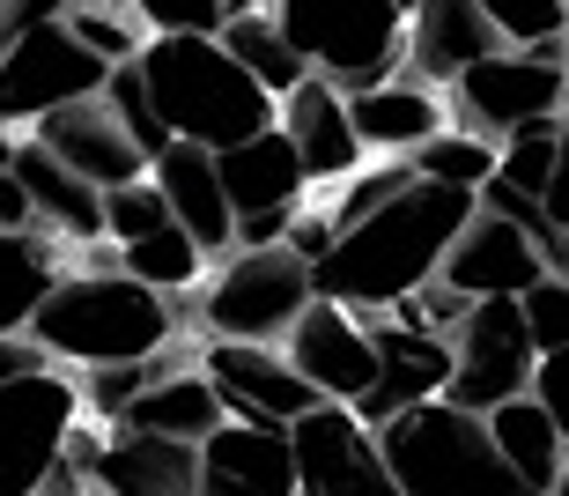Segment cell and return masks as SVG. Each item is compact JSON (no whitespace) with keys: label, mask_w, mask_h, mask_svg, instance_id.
Instances as JSON below:
<instances>
[{"label":"cell","mask_w":569,"mask_h":496,"mask_svg":"<svg viewBox=\"0 0 569 496\" xmlns=\"http://www.w3.org/2000/svg\"><path fill=\"white\" fill-rule=\"evenodd\" d=\"M481 200L443 194V186H415L407 200H392L385 216H370L362 230L333 245V259L318 267V297L362 319L400 311L407 297H422L429 281H443V259L459 252V238L473 230Z\"/></svg>","instance_id":"cell-1"},{"label":"cell","mask_w":569,"mask_h":496,"mask_svg":"<svg viewBox=\"0 0 569 496\" xmlns=\"http://www.w3.org/2000/svg\"><path fill=\"white\" fill-rule=\"evenodd\" d=\"M141 75H148V97L163 111L170 141H186V149L230 156L281 127V105L230 60L222 38H156Z\"/></svg>","instance_id":"cell-2"},{"label":"cell","mask_w":569,"mask_h":496,"mask_svg":"<svg viewBox=\"0 0 569 496\" xmlns=\"http://www.w3.org/2000/svg\"><path fill=\"white\" fill-rule=\"evenodd\" d=\"M170 334H178L170 297L141 289L133 275H67L52 289V304L38 311V326H30V341L52 364H74V370L156 364Z\"/></svg>","instance_id":"cell-3"},{"label":"cell","mask_w":569,"mask_h":496,"mask_svg":"<svg viewBox=\"0 0 569 496\" xmlns=\"http://www.w3.org/2000/svg\"><path fill=\"white\" fill-rule=\"evenodd\" d=\"M385 459H392V482L400 496H532L518 482V467L503 459L488 415H466L451 400H429V408H407L400 423L378 430Z\"/></svg>","instance_id":"cell-4"},{"label":"cell","mask_w":569,"mask_h":496,"mask_svg":"<svg viewBox=\"0 0 569 496\" xmlns=\"http://www.w3.org/2000/svg\"><path fill=\"white\" fill-rule=\"evenodd\" d=\"M274 16L303 67L340 97H370L407 75V8L392 0H289Z\"/></svg>","instance_id":"cell-5"},{"label":"cell","mask_w":569,"mask_h":496,"mask_svg":"<svg viewBox=\"0 0 569 496\" xmlns=\"http://www.w3.org/2000/svg\"><path fill=\"white\" fill-rule=\"evenodd\" d=\"M311 304H318V267L296 259L289 245H274V252H237L214 267L200 289V326H208V341L274 348L311 319Z\"/></svg>","instance_id":"cell-6"},{"label":"cell","mask_w":569,"mask_h":496,"mask_svg":"<svg viewBox=\"0 0 569 496\" xmlns=\"http://www.w3.org/2000/svg\"><path fill=\"white\" fill-rule=\"evenodd\" d=\"M82 386L60 370H38L22 386H0V496H44L67 475L74 430H82Z\"/></svg>","instance_id":"cell-7"},{"label":"cell","mask_w":569,"mask_h":496,"mask_svg":"<svg viewBox=\"0 0 569 496\" xmlns=\"http://www.w3.org/2000/svg\"><path fill=\"white\" fill-rule=\"evenodd\" d=\"M104 89H111V67L52 16V22H38L16 52H0V127L38 133L52 111L89 105V97H104Z\"/></svg>","instance_id":"cell-8"},{"label":"cell","mask_w":569,"mask_h":496,"mask_svg":"<svg viewBox=\"0 0 569 496\" xmlns=\"http://www.w3.org/2000/svg\"><path fill=\"white\" fill-rule=\"evenodd\" d=\"M569 111V75L562 60H532V52H496L451 89V127L503 149L540 119H562Z\"/></svg>","instance_id":"cell-9"},{"label":"cell","mask_w":569,"mask_h":496,"mask_svg":"<svg viewBox=\"0 0 569 496\" xmlns=\"http://www.w3.org/2000/svg\"><path fill=\"white\" fill-rule=\"evenodd\" d=\"M459 378H451V408L496 415L503 400H526L540 378V348H532L526 304H473V319L459 326Z\"/></svg>","instance_id":"cell-10"},{"label":"cell","mask_w":569,"mask_h":496,"mask_svg":"<svg viewBox=\"0 0 569 496\" xmlns=\"http://www.w3.org/2000/svg\"><path fill=\"white\" fill-rule=\"evenodd\" d=\"M67 467L97 496H200V453L141 430H89L82 423Z\"/></svg>","instance_id":"cell-11"},{"label":"cell","mask_w":569,"mask_h":496,"mask_svg":"<svg viewBox=\"0 0 569 496\" xmlns=\"http://www.w3.org/2000/svg\"><path fill=\"white\" fill-rule=\"evenodd\" d=\"M289 445H296L303 496H400L378 430H370L356 408H318V415H303V423L289 430Z\"/></svg>","instance_id":"cell-12"},{"label":"cell","mask_w":569,"mask_h":496,"mask_svg":"<svg viewBox=\"0 0 569 496\" xmlns=\"http://www.w3.org/2000/svg\"><path fill=\"white\" fill-rule=\"evenodd\" d=\"M200 370L214 378V393H222L230 423H252V430H296L303 415L326 408V400L303 386V370H296L281 348L208 341V348H200Z\"/></svg>","instance_id":"cell-13"},{"label":"cell","mask_w":569,"mask_h":496,"mask_svg":"<svg viewBox=\"0 0 569 496\" xmlns=\"http://www.w3.org/2000/svg\"><path fill=\"white\" fill-rule=\"evenodd\" d=\"M289 364L303 370V386L326 408H362L378 393V334L362 311H340V304L318 297L311 319L289 334Z\"/></svg>","instance_id":"cell-14"},{"label":"cell","mask_w":569,"mask_h":496,"mask_svg":"<svg viewBox=\"0 0 569 496\" xmlns=\"http://www.w3.org/2000/svg\"><path fill=\"white\" fill-rule=\"evenodd\" d=\"M44 156H60L67 171L82 178V186H97V194H127V186H141L156 163L141 156V141L127 133V119L111 111V97H89V105H67L52 111L38 133H30Z\"/></svg>","instance_id":"cell-15"},{"label":"cell","mask_w":569,"mask_h":496,"mask_svg":"<svg viewBox=\"0 0 569 496\" xmlns=\"http://www.w3.org/2000/svg\"><path fill=\"white\" fill-rule=\"evenodd\" d=\"M496 52H503V38H496L481 0H415L407 8V82L451 97Z\"/></svg>","instance_id":"cell-16"},{"label":"cell","mask_w":569,"mask_h":496,"mask_svg":"<svg viewBox=\"0 0 569 496\" xmlns=\"http://www.w3.org/2000/svg\"><path fill=\"white\" fill-rule=\"evenodd\" d=\"M548 275H555V259L540 252V238H526V230H510L496 216H473L459 252L443 259V289H459L466 304H526Z\"/></svg>","instance_id":"cell-17"},{"label":"cell","mask_w":569,"mask_h":496,"mask_svg":"<svg viewBox=\"0 0 569 496\" xmlns=\"http://www.w3.org/2000/svg\"><path fill=\"white\" fill-rule=\"evenodd\" d=\"M370 334H378V393L356 408L370 430H385V423H400L407 408H429V400L451 393V378H459V348L451 341L415 334V326H400V319H370Z\"/></svg>","instance_id":"cell-18"},{"label":"cell","mask_w":569,"mask_h":496,"mask_svg":"<svg viewBox=\"0 0 569 496\" xmlns=\"http://www.w3.org/2000/svg\"><path fill=\"white\" fill-rule=\"evenodd\" d=\"M281 133L296 141V156H303V171H311V186H348V178L370 171V149H362L356 133V111H348V97H340L333 82H303L281 105Z\"/></svg>","instance_id":"cell-19"},{"label":"cell","mask_w":569,"mask_h":496,"mask_svg":"<svg viewBox=\"0 0 569 496\" xmlns=\"http://www.w3.org/2000/svg\"><path fill=\"white\" fill-rule=\"evenodd\" d=\"M200 496H303L289 430L230 423L200 445Z\"/></svg>","instance_id":"cell-20"},{"label":"cell","mask_w":569,"mask_h":496,"mask_svg":"<svg viewBox=\"0 0 569 496\" xmlns=\"http://www.w3.org/2000/svg\"><path fill=\"white\" fill-rule=\"evenodd\" d=\"M156 186H163L170 216H178V230L186 238H200V252L208 259H237V208H230V186H222V163H214L208 149H178L156 156Z\"/></svg>","instance_id":"cell-21"},{"label":"cell","mask_w":569,"mask_h":496,"mask_svg":"<svg viewBox=\"0 0 569 496\" xmlns=\"http://www.w3.org/2000/svg\"><path fill=\"white\" fill-rule=\"evenodd\" d=\"M348 111H356L362 149L385 156V163H415L437 133H451V97L407 82V75L385 82V89H370V97H348Z\"/></svg>","instance_id":"cell-22"},{"label":"cell","mask_w":569,"mask_h":496,"mask_svg":"<svg viewBox=\"0 0 569 496\" xmlns=\"http://www.w3.org/2000/svg\"><path fill=\"white\" fill-rule=\"evenodd\" d=\"M222 163V186H230V208L237 222H259V216H303V194H311V171H303V156H296L289 133H259L244 149L214 156Z\"/></svg>","instance_id":"cell-23"},{"label":"cell","mask_w":569,"mask_h":496,"mask_svg":"<svg viewBox=\"0 0 569 496\" xmlns=\"http://www.w3.org/2000/svg\"><path fill=\"white\" fill-rule=\"evenodd\" d=\"M111 430H141V437H170V445H208L214 430H230V408H222V393H214L208 370H170L163 386H148L133 400L127 423H111Z\"/></svg>","instance_id":"cell-24"},{"label":"cell","mask_w":569,"mask_h":496,"mask_svg":"<svg viewBox=\"0 0 569 496\" xmlns=\"http://www.w3.org/2000/svg\"><path fill=\"white\" fill-rule=\"evenodd\" d=\"M16 178L30 186L44 230H60V238H74V245H104L111 238L104 230V194L82 186V178L67 171L60 156H44L38 141H16Z\"/></svg>","instance_id":"cell-25"},{"label":"cell","mask_w":569,"mask_h":496,"mask_svg":"<svg viewBox=\"0 0 569 496\" xmlns=\"http://www.w3.org/2000/svg\"><path fill=\"white\" fill-rule=\"evenodd\" d=\"M60 281L52 230H0V334H30Z\"/></svg>","instance_id":"cell-26"},{"label":"cell","mask_w":569,"mask_h":496,"mask_svg":"<svg viewBox=\"0 0 569 496\" xmlns=\"http://www.w3.org/2000/svg\"><path fill=\"white\" fill-rule=\"evenodd\" d=\"M488 430H496V445H503V459L518 467V482H526L532 496H555L569 475V437L555 430V415L540 408V400H503V408L488 415Z\"/></svg>","instance_id":"cell-27"},{"label":"cell","mask_w":569,"mask_h":496,"mask_svg":"<svg viewBox=\"0 0 569 496\" xmlns=\"http://www.w3.org/2000/svg\"><path fill=\"white\" fill-rule=\"evenodd\" d=\"M222 44H230V60L252 75L274 105H289L296 89L311 82V67H303V52H296L289 38H281V16L274 8H237L230 30H222Z\"/></svg>","instance_id":"cell-28"},{"label":"cell","mask_w":569,"mask_h":496,"mask_svg":"<svg viewBox=\"0 0 569 496\" xmlns=\"http://www.w3.org/2000/svg\"><path fill=\"white\" fill-rule=\"evenodd\" d=\"M60 22L111 67V75H119V67H141L148 44H156V30H148V16H141V0H67Z\"/></svg>","instance_id":"cell-29"},{"label":"cell","mask_w":569,"mask_h":496,"mask_svg":"<svg viewBox=\"0 0 569 496\" xmlns=\"http://www.w3.org/2000/svg\"><path fill=\"white\" fill-rule=\"evenodd\" d=\"M119 275H133L141 289H156V297H178V289H200L208 252H200V238H186V230L170 222V230H156L148 245H127V252H119Z\"/></svg>","instance_id":"cell-30"},{"label":"cell","mask_w":569,"mask_h":496,"mask_svg":"<svg viewBox=\"0 0 569 496\" xmlns=\"http://www.w3.org/2000/svg\"><path fill=\"white\" fill-rule=\"evenodd\" d=\"M415 171H422V186H443V194H473L481 200L488 186H496V171H503V149H488V141H473V133H437L422 156H415Z\"/></svg>","instance_id":"cell-31"},{"label":"cell","mask_w":569,"mask_h":496,"mask_svg":"<svg viewBox=\"0 0 569 496\" xmlns=\"http://www.w3.org/2000/svg\"><path fill=\"white\" fill-rule=\"evenodd\" d=\"M503 52H532V60H562L569 38V8L562 0H481Z\"/></svg>","instance_id":"cell-32"},{"label":"cell","mask_w":569,"mask_h":496,"mask_svg":"<svg viewBox=\"0 0 569 496\" xmlns=\"http://www.w3.org/2000/svg\"><path fill=\"white\" fill-rule=\"evenodd\" d=\"M415 186H422V171H415V163H370L362 178H348V186H340V200L326 208V216H333V230L348 238V230H362L370 216H385L392 200H407Z\"/></svg>","instance_id":"cell-33"},{"label":"cell","mask_w":569,"mask_h":496,"mask_svg":"<svg viewBox=\"0 0 569 496\" xmlns=\"http://www.w3.org/2000/svg\"><path fill=\"white\" fill-rule=\"evenodd\" d=\"M555 156H562V119H540V127H526L518 141H503V186H518V194L548 200L555 194Z\"/></svg>","instance_id":"cell-34"},{"label":"cell","mask_w":569,"mask_h":496,"mask_svg":"<svg viewBox=\"0 0 569 496\" xmlns=\"http://www.w3.org/2000/svg\"><path fill=\"white\" fill-rule=\"evenodd\" d=\"M104 97H111V111L127 119V133L141 141V156H148V163L178 149V141H170V127H163V111H156V97H148V75H141V67H119Z\"/></svg>","instance_id":"cell-35"},{"label":"cell","mask_w":569,"mask_h":496,"mask_svg":"<svg viewBox=\"0 0 569 496\" xmlns=\"http://www.w3.org/2000/svg\"><path fill=\"white\" fill-rule=\"evenodd\" d=\"M170 364L156 356V364H127V370H82V408L89 415H104V423H127L133 400H141L148 386H163Z\"/></svg>","instance_id":"cell-36"},{"label":"cell","mask_w":569,"mask_h":496,"mask_svg":"<svg viewBox=\"0 0 569 496\" xmlns=\"http://www.w3.org/2000/svg\"><path fill=\"white\" fill-rule=\"evenodd\" d=\"M170 200H163V186L156 178H141V186H127V194H111L104 200V230H111V245L127 252V245H148L156 230H170Z\"/></svg>","instance_id":"cell-37"},{"label":"cell","mask_w":569,"mask_h":496,"mask_svg":"<svg viewBox=\"0 0 569 496\" xmlns=\"http://www.w3.org/2000/svg\"><path fill=\"white\" fill-rule=\"evenodd\" d=\"M526 326H532V348L540 356H562L569 348V275H548L526 297Z\"/></svg>","instance_id":"cell-38"},{"label":"cell","mask_w":569,"mask_h":496,"mask_svg":"<svg viewBox=\"0 0 569 496\" xmlns=\"http://www.w3.org/2000/svg\"><path fill=\"white\" fill-rule=\"evenodd\" d=\"M532 400L555 415V430L569 437V348L562 356H540V378H532Z\"/></svg>","instance_id":"cell-39"},{"label":"cell","mask_w":569,"mask_h":496,"mask_svg":"<svg viewBox=\"0 0 569 496\" xmlns=\"http://www.w3.org/2000/svg\"><path fill=\"white\" fill-rule=\"evenodd\" d=\"M38 370H52V356H44L30 334H0V386H22V378H38Z\"/></svg>","instance_id":"cell-40"},{"label":"cell","mask_w":569,"mask_h":496,"mask_svg":"<svg viewBox=\"0 0 569 496\" xmlns=\"http://www.w3.org/2000/svg\"><path fill=\"white\" fill-rule=\"evenodd\" d=\"M0 230H44L38 200H30V186H22L16 171H0Z\"/></svg>","instance_id":"cell-41"},{"label":"cell","mask_w":569,"mask_h":496,"mask_svg":"<svg viewBox=\"0 0 569 496\" xmlns=\"http://www.w3.org/2000/svg\"><path fill=\"white\" fill-rule=\"evenodd\" d=\"M555 230H569V111H562V156H555V194H548Z\"/></svg>","instance_id":"cell-42"},{"label":"cell","mask_w":569,"mask_h":496,"mask_svg":"<svg viewBox=\"0 0 569 496\" xmlns=\"http://www.w3.org/2000/svg\"><path fill=\"white\" fill-rule=\"evenodd\" d=\"M44 496H97V489H89V482H74V475H60V482H52Z\"/></svg>","instance_id":"cell-43"},{"label":"cell","mask_w":569,"mask_h":496,"mask_svg":"<svg viewBox=\"0 0 569 496\" xmlns=\"http://www.w3.org/2000/svg\"><path fill=\"white\" fill-rule=\"evenodd\" d=\"M0 171H16V141H8V127H0Z\"/></svg>","instance_id":"cell-44"},{"label":"cell","mask_w":569,"mask_h":496,"mask_svg":"<svg viewBox=\"0 0 569 496\" xmlns=\"http://www.w3.org/2000/svg\"><path fill=\"white\" fill-rule=\"evenodd\" d=\"M555 275H569V230H562V245H555Z\"/></svg>","instance_id":"cell-45"},{"label":"cell","mask_w":569,"mask_h":496,"mask_svg":"<svg viewBox=\"0 0 569 496\" xmlns=\"http://www.w3.org/2000/svg\"><path fill=\"white\" fill-rule=\"evenodd\" d=\"M562 75H569V38H562Z\"/></svg>","instance_id":"cell-46"},{"label":"cell","mask_w":569,"mask_h":496,"mask_svg":"<svg viewBox=\"0 0 569 496\" xmlns=\"http://www.w3.org/2000/svg\"><path fill=\"white\" fill-rule=\"evenodd\" d=\"M555 496H569V475H562V489H555Z\"/></svg>","instance_id":"cell-47"}]
</instances>
